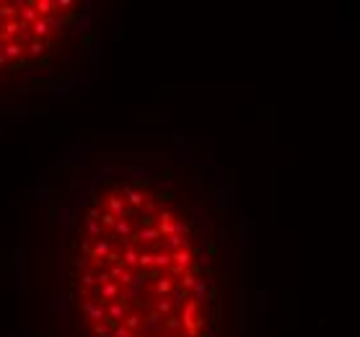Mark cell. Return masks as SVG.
<instances>
[{
	"mask_svg": "<svg viewBox=\"0 0 360 337\" xmlns=\"http://www.w3.org/2000/svg\"><path fill=\"white\" fill-rule=\"evenodd\" d=\"M197 311H200V303L197 301H187L184 306H182V327L187 329V337H197V332H200V327H197Z\"/></svg>",
	"mask_w": 360,
	"mask_h": 337,
	"instance_id": "obj_1",
	"label": "cell"
},
{
	"mask_svg": "<svg viewBox=\"0 0 360 337\" xmlns=\"http://www.w3.org/2000/svg\"><path fill=\"white\" fill-rule=\"evenodd\" d=\"M143 329V337H158V334H163V319L156 314V311H148V316L143 319V324H140Z\"/></svg>",
	"mask_w": 360,
	"mask_h": 337,
	"instance_id": "obj_2",
	"label": "cell"
},
{
	"mask_svg": "<svg viewBox=\"0 0 360 337\" xmlns=\"http://www.w3.org/2000/svg\"><path fill=\"white\" fill-rule=\"evenodd\" d=\"M83 314H86L88 321H94V324H99V321L107 319V311H104V306L96 303V301H86V303H83Z\"/></svg>",
	"mask_w": 360,
	"mask_h": 337,
	"instance_id": "obj_3",
	"label": "cell"
},
{
	"mask_svg": "<svg viewBox=\"0 0 360 337\" xmlns=\"http://www.w3.org/2000/svg\"><path fill=\"white\" fill-rule=\"evenodd\" d=\"M192 259H194V252H192V249H179V252L171 254V265H174L176 270L187 272V270L192 267Z\"/></svg>",
	"mask_w": 360,
	"mask_h": 337,
	"instance_id": "obj_4",
	"label": "cell"
},
{
	"mask_svg": "<svg viewBox=\"0 0 360 337\" xmlns=\"http://www.w3.org/2000/svg\"><path fill=\"white\" fill-rule=\"evenodd\" d=\"M96 293H99V303H101V301H117L122 290H119L117 283H107V285H96Z\"/></svg>",
	"mask_w": 360,
	"mask_h": 337,
	"instance_id": "obj_5",
	"label": "cell"
},
{
	"mask_svg": "<svg viewBox=\"0 0 360 337\" xmlns=\"http://www.w3.org/2000/svg\"><path fill=\"white\" fill-rule=\"evenodd\" d=\"M169 301H171V306L174 309H182V306L189 301V290H184L179 283H174V288H171V293H169Z\"/></svg>",
	"mask_w": 360,
	"mask_h": 337,
	"instance_id": "obj_6",
	"label": "cell"
},
{
	"mask_svg": "<svg viewBox=\"0 0 360 337\" xmlns=\"http://www.w3.org/2000/svg\"><path fill=\"white\" fill-rule=\"evenodd\" d=\"M21 6H24V0H16V3H0V24L19 19V8Z\"/></svg>",
	"mask_w": 360,
	"mask_h": 337,
	"instance_id": "obj_7",
	"label": "cell"
},
{
	"mask_svg": "<svg viewBox=\"0 0 360 337\" xmlns=\"http://www.w3.org/2000/svg\"><path fill=\"white\" fill-rule=\"evenodd\" d=\"M104 311H107V319H109V321L119 324V321L125 319V314H127V306H125L122 301H112V303H109V309H104Z\"/></svg>",
	"mask_w": 360,
	"mask_h": 337,
	"instance_id": "obj_8",
	"label": "cell"
},
{
	"mask_svg": "<svg viewBox=\"0 0 360 337\" xmlns=\"http://www.w3.org/2000/svg\"><path fill=\"white\" fill-rule=\"evenodd\" d=\"M122 192L127 195V203H130L132 208H140V205H145V200H148V195H143L140 190H135L132 185H125Z\"/></svg>",
	"mask_w": 360,
	"mask_h": 337,
	"instance_id": "obj_9",
	"label": "cell"
},
{
	"mask_svg": "<svg viewBox=\"0 0 360 337\" xmlns=\"http://www.w3.org/2000/svg\"><path fill=\"white\" fill-rule=\"evenodd\" d=\"M138 249H135L132 247V244H130V247H125V252L122 254H119V265H122L125 270H130V267H138Z\"/></svg>",
	"mask_w": 360,
	"mask_h": 337,
	"instance_id": "obj_10",
	"label": "cell"
},
{
	"mask_svg": "<svg viewBox=\"0 0 360 337\" xmlns=\"http://www.w3.org/2000/svg\"><path fill=\"white\" fill-rule=\"evenodd\" d=\"M112 252V244L109 239H99L94 247H91V259H96V262H101V259H107V254Z\"/></svg>",
	"mask_w": 360,
	"mask_h": 337,
	"instance_id": "obj_11",
	"label": "cell"
},
{
	"mask_svg": "<svg viewBox=\"0 0 360 337\" xmlns=\"http://www.w3.org/2000/svg\"><path fill=\"white\" fill-rule=\"evenodd\" d=\"M32 8L37 11L39 19H47V16H52V11H57V3L55 0H34Z\"/></svg>",
	"mask_w": 360,
	"mask_h": 337,
	"instance_id": "obj_12",
	"label": "cell"
},
{
	"mask_svg": "<svg viewBox=\"0 0 360 337\" xmlns=\"http://www.w3.org/2000/svg\"><path fill=\"white\" fill-rule=\"evenodd\" d=\"M161 236H158V228L156 226H151V228H140V231H132V236H130V241H158Z\"/></svg>",
	"mask_w": 360,
	"mask_h": 337,
	"instance_id": "obj_13",
	"label": "cell"
},
{
	"mask_svg": "<svg viewBox=\"0 0 360 337\" xmlns=\"http://www.w3.org/2000/svg\"><path fill=\"white\" fill-rule=\"evenodd\" d=\"M26 50H24V44L16 39V42H6L3 44V55L8 57V60H21V55H24Z\"/></svg>",
	"mask_w": 360,
	"mask_h": 337,
	"instance_id": "obj_14",
	"label": "cell"
},
{
	"mask_svg": "<svg viewBox=\"0 0 360 337\" xmlns=\"http://www.w3.org/2000/svg\"><path fill=\"white\" fill-rule=\"evenodd\" d=\"M29 32L34 34V39L44 42V39L50 37V26H47V21H44V19H37V21H34L32 26H29Z\"/></svg>",
	"mask_w": 360,
	"mask_h": 337,
	"instance_id": "obj_15",
	"label": "cell"
},
{
	"mask_svg": "<svg viewBox=\"0 0 360 337\" xmlns=\"http://www.w3.org/2000/svg\"><path fill=\"white\" fill-rule=\"evenodd\" d=\"M37 19H39V16H37V11L32 8V3H24V6L19 8V21H21L24 26H32Z\"/></svg>",
	"mask_w": 360,
	"mask_h": 337,
	"instance_id": "obj_16",
	"label": "cell"
},
{
	"mask_svg": "<svg viewBox=\"0 0 360 337\" xmlns=\"http://www.w3.org/2000/svg\"><path fill=\"white\" fill-rule=\"evenodd\" d=\"M107 203H109V213H112L114 218H122L125 216V203H122V197H119V195H109Z\"/></svg>",
	"mask_w": 360,
	"mask_h": 337,
	"instance_id": "obj_17",
	"label": "cell"
},
{
	"mask_svg": "<svg viewBox=\"0 0 360 337\" xmlns=\"http://www.w3.org/2000/svg\"><path fill=\"white\" fill-rule=\"evenodd\" d=\"M171 288H174V278H161L156 280V293L161 296V298H169V293H171Z\"/></svg>",
	"mask_w": 360,
	"mask_h": 337,
	"instance_id": "obj_18",
	"label": "cell"
},
{
	"mask_svg": "<svg viewBox=\"0 0 360 337\" xmlns=\"http://www.w3.org/2000/svg\"><path fill=\"white\" fill-rule=\"evenodd\" d=\"M114 234L122 236V239H130V236H132V223H130V218H117V223H114Z\"/></svg>",
	"mask_w": 360,
	"mask_h": 337,
	"instance_id": "obj_19",
	"label": "cell"
},
{
	"mask_svg": "<svg viewBox=\"0 0 360 337\" xmlns=\"http://www.w3.org/2000/svg\"><path fill=\"white\" fill-rule=\"evenodd\" d=\"M24 50H26V55H32V57H37V60H39L44 52H47V44L39 42V39H32V42H29Z\"/></svg>",
	"mask_w": 360,
	"mask_h": 337,
	"instance_id": "obj_20",
	"label": "cell"
},
{
	"mask_svg": "<svg viewBox=\"0 0 360 337\" xmlns=\"http://www.w3.org/2000/svg\"><path fill=\"white\" fill-rule=\"evenodd\" d=\"M153 267H156V270H169V267H171V254H166V252H153Z\"/></svg>",
	"mask_w": 360,
	"mask_h": 337,
	"instance_id": "obj_21",
	"label": "cell"
},
{
	"mask_svg": "<svg viewBox=\"0 0 360 337\" xmlns=\"http://www.w3.org/2000/svg\"><path fill=\"white\" fill-rule=\"evenodd\" d=\"M119 324H122L127 332H135V329L143 324V319H140V314H125V319L119 321Z\"/></svg>",
	"mask_w": 360,
	"mask_h": 337,
	"instance_id": "obj_22",
	"label": "cell"
},
{
	"mask_svg": "<svg viewBox=\"0 0 360 337\" xmlns=\"http://www.w3.org/2000/svg\"><path fill=\"white\" fill-rule=\"evenodd\" d=\"M153 311H156L161 319H166V316L174 311V306H171V301H169V298H158V301H156V306H153Z\"/></svg>",
	"mask_w": 360,
	"mask_h": 337,
	"instance_id": "obj_23",
	"label": "cell"
},
{
	"mask_svg": "<svg viewBox=\"0 0 360 337\" xmlns=\"http://www.w3.org/2000/svg\"><path fill=\"white\" fill-rule=\"evenodd\" d=\"M192 293H194V298H192V301L202 303V301H205V296L210 293V288H207V283H205V280H200V278H197V283H194V288H192Z\"/></svg>",
	"mask_w": 360,
	"mask_h": 337,
	"instance_id": "obj_24",
	"label": "cell"
},
{
	"mask_svg": "<svg viewBox=\"0 0 360 337\" xmlns=\"http://www.w3.org/2000/svg\"><path fill=\"white\" fill-rule=\"evenodd\" d=\"M138 267L140 270H153V252H140L138 254Z\"/></svg>",
	"mask_w": 360,
	"mask_h": 337,
	"instance_id": "obj_25",
	"label": "cell"
},
{
	"mask_svg": "<svg viewBox=\"0 0 360 337\" xmlns=\"http://www.w3.org/2000/svg\"><path fill=\"white\" fill-rule=\"evenodd\" d=\"M163 329H166V332H179V329H182V319H179L176 314H169V316H166V324H163Z\"/></svg>",
	"mask_w": 360,
	"mask_h": 337,
	"instance_id": "obj_26",
	"label": "cell"
},
{
	"mask_svg": "<svg viewBox=\"0 0 360 337\" xmlns=\"http://www.w3.org/2000/svg\"><path fill=\"white\" fill-rule=\"evenodd\" d=\"M86 234L88 239H101V228H99V221H86Z\"/></svg>",
	"mask_w": 360,
	"mask_h": 337,
	"instance_id": "obj_27",
	"label": "cell"
},
{
	"mask_svg": "<svg viewBox=\"0 0 360 337\" xmlns=\"http://www.w3.org/2000/svg\"><path fill=\"white\" fill-rule=\"evenodd\" d=\"M194 283H197V275H192V272L187 270V272L182 275V283H179V285H182L184 290H192V288H194Z\"/></svg>",
	"mask_w": 360,
	"mask_h": 337,
	"instance_id": "obj_28",
	"label": "cell"
},
{
	"mask_svg": "<svg viewBox=\"0 0 360 337\" xmlns=\"http://www.w3.org/2000/svg\"><path fill=\"white\" fill-rule=\"evenodd\" d=\"M171 234H176V236H187V234H189V226L182 223V221H174V223H171Z\"/></svg>",
	"mask_w": 360,
	"mask_h": 337,
	"instance_id": "obj_29",
	"label": "cell"
},
{
	"mask_svg": "<svg viewBox=\"0 0 360 337\" xmlns=\"http://www.w3.org/2000/svg\"><path fill=\"white\" fill-rule=\"evenodd\" d=\"M94 334L96 337H112V329L104 324V321H99V324H94Z\"/></svg>",
	"mask_w": 360,
	"mask_h": 337,
	"instance_id": "obj_30",
	"label": "cell"
},
{
	"mask_svg": "<svg viewBox=\"0 0 360 337\" xmlns=\"http://www.w3.org/2000/svg\"><path fill=\"white\" fill-rule=\"evenodd\" d=\"M81 285H83V288H94V285H96V278H94V272H86L83 278H81Z\"/></svg>",
	"mask_w": 360,
	"mask_h": 337,
	"instance_id": "obj_31",
	"label": "cell"
},
{
	"mask_svg": "<svg viewBox=\"0 0 360 337\" xmlns=\"http://www.w3.org/2000/svg\"><path fill=\"white\" fill-rule=\"evenodd\" d=\"M112 337H132V332H127L122 324H117V327H112Z\"/></svg>",
	"mask_w": 360,
	"mask_h": 337,
	"instance_id": "obj_32",
	"label": "cell"
},
{
	"mask_svg": "<svg viewBox=\"0 0 360 337\" xmlns=\"http://www.w3.org/2000/svg\"><path fill=\"white\" fill-rule=\"evenodd\" d=\"M104 226H109V228H114V223H117V218L112 216V213H101V218H99Z\"/></svg>",
	"mask_w": 360,
	"mask_h": 337,
	"instance_id": "obj_33",
	"label": "cell"
},
{
	"mask_svg": "<svg viewBox=\"0 0 360 337\" xmlns=\"http://www.w3.org/2000/svg\"><path fill=\"white\" fill-rule=\"evenodd\" d=\"M140 223H143V228H151L156 223V218L153 216H140Z\"/></svg>",
	"mask_w": 360,
	"mask_h": 337,
	"instance_id": "obj_34",
	"label": "cell"
},
{
	"mask_svg": "<svg viewBox=\"0 0 360 337\" xmlns=\"http://www.w3.org/2000/svg\"><path fill=\"white\" fill-rule=\"evenodd\" d=\"M101 218V210L99 208H91V210H88V218L86 221H99Z\"/></svg>",
	"mask_w": 360,
	"mask_h": 337,
	"instance_id": "obj_35",
	"label": "cell"
},
{
	"mask_svg": "<svg viewBox=\"0 0 360 337\" xmlns=\"http://www.w3.org/2000/svg\"><path fill=\"white\" fill-rule=\"evenodd\" d=\"M107 262H112V265H119V252H109V254H107Z\"/></svg>",
	"mask_w": 360,
	"mask_h": 337,
	"instance_id": "obj_36",
	"label": "cell"
},
{
	"mask_svg": "<svg viewBox=\"0 0 360 337\" xmlns=\"http://www.w3.org/2000/svg\"><path fill=\"white\" fill-rule=\"evenodd\" d=\"M55 3H57V11L60 8H73V0H55Z\"/></svg>",
	"mask_w": 360,
	"mask_h": 337,
	"instance_id": "obj_37",
	"label": "cell"
},
{
	"mask_svg": "<svg viewBox=\"0 0 360 337\" xmlns=\"http://www.w3.org/2000/svg\"><path fill=\"white\" fill-rule=\"evenodd\" d=\"M158 197H161V200H174V195H171V192H161Z\"/></svg>",
	"mask_w": 360,
	"mask_h": 337,
	"instance_id": "obj_38",
	"label": "cell"
},
{
	"mask_svg": "<svg viewBox=\"0 0 360 337\" xmlns=\"http://www.w3.org/2000/svg\"><path fill=\"white\" fill-rule=\"evenodd\" d=\"M81 249H83L86 254H91V244H88V241H83V244H81Z\"/></svg>",
	"mask_w": 360,
	"mask_h": 337,
	"instance_id": "obj_39",
	"label": "cell"
},
{
	"mask_svg": "<svg viewBox=\"0 0 360 337\" xmlns=\"http://www.w3.org/2000/svg\"><path fill=\"white\" fill-rule=\"evenodd\" d=\"M0 65H8V57H6L3 52H0Z\"/></svg>",
	"mask_w": 360,
	"mask_h": 337,
	"instance_id": "obj_40",
	"label": "cell"
},
{
	"mask_svg": "<svg viewBox=\"0 0 360 337\" xmlns=\"http://www.w3.org/2000/svg\"><path fill=\"white\" fill-rule=\"evenodd\" d=\"M3 44H6V42H3V39H0V52H3Z\"/></svg>",
	"mask_w": 360,
	"mask_h": 337,
	"instance_id": "obj_41",
	"label": "cell"
}]
</instances>
